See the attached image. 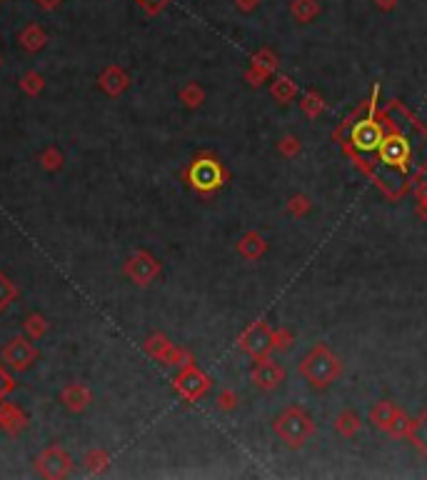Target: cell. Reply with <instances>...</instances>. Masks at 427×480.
<instances>
[{
    "label": "cell",
    "mask_w": 427,
    "mask_h": 480,
    "mask_svg": "<svg viewBox=\"0 0 427 480\" xmlns=\"http://www.w3.org/2000/svg\"><path fill=\"white\" fill-rule=\"evenodd\" d=\"M3 361L12 370L23 373V370H28L37 361V350L33 348V343L28 338H12L10 343L6 345V350H3Z\"/></svg>",
    "instance_id": "obj_1"
},
{
    "label": "cell",
    "mask_w": 427,
    "mask_h": 480,
    "mask_svg": "<svg viewBox=\"0 0 427 480\" xmlns=\"http://www.w3.org/2000/svg\"><path fill=\"white\" fill-rule=\"evenodd\" d=\"M70 468H73V461L60 448H48L37 458V470L48 478H62V475L70 473Z\"/></svg>",
    "instance_id": "obj_2"
},
{
    "label": "cell",
    "mask_w": 427,
    "mask_h": 480,
    "mask_svg": "<svg viewBox=\"0 0 427 480\" xmlns=\"http://www.w3.org/2000/svg\"><path fill=\"white\" fill-rule=\"evenodd\" d=\"M125 273L131 275L133 281L140 283V285H148L153 281V275L158 273V263L153 258H148L145 253H140L137 258H133L128 265H125Z\"/></svg>",
    "instance_id": "obj_3"
},
{
    "label": "cell",
    "mask_w": 427,
    "mask_h": 480,
    "mask_svg": "<svg viewBox=\"0 0 427 480\" xmlns=\"http://www.w3.org/2000/svg\"><path fill=\"white\" fill-rule=\"evenodd\" d=\"M128 75L123 73V70L118 68V65H108L103 73H100V78H98V85L106 90L110 98H118L120 93H123L125 88H128Z\"/></svg>",
    "instance_id": "obj_4"
},
{
    "label": "cell",
    "mask_w": 427,
    "mask_h": 480,
    "mask_svg": "<svg viewBox=\"0 0 427 480\" xmlns=\"http://www.w3.org/2000/svg\"><path fill=\"white\" fill-rule=\"evenodd\" d=\"M25 423H28V418H25V413L20 411L18 406L0 400V428H3V431L18 433L25 428Z\"/></svg>",
    "instance_id": "obj_5"
},
{
    "label": "cell",
    "mask_w": 427,
    "mask_h": 480,
    "mask_svg": "<svg viewBox=\"0 0 427 480\" xmlns=\"http://www.w3.org/2000/svg\"><path fill=\"white\" fill-rule=\"evenodd\" d=\"M62 403L70 408L73 413L83 411V408L90 403V390H87L85 386H81V383H73V386H68L65 390H62Z\"/></svg>",
    "instance_id": "obj_6"
},
{
    "label": "cell",
    "mask_w": 427,
    "mask_h": 480,
    "mask_svg": "<svg viewBox=\"0 0 427 480\" xmlns=\"http://www.w3.org/2000/svg\"><path fill=\"white\" fill-rule=\"evenodd\" d=\"M18 40H20V45H23L25 50L35 53V50H40L45 43H48V35H45V31L37 23H31V25H25L23 31H20Z\"/></svg>",
    "instance_id": "obj_7"
},
{
    "label": "cell",
    "mask_w": 427,
    "mask_h": 480,
    "mask_svg": "<svg viewBox=\"0 0 427 480\" xmlns=\"http://www.w3.org/2000/svg\"><path fill=\"white\" fill-rule=\"evenodd\" d=\"M23 328L28 331V336H31L33 340H37V338H43L45 331H48V325H45V318H43V315H37V313H33V315H28V318H25Z\"/></svg>",
    "instance_id": "obj_8"
},
{
    "label": "cell",
    "mask_w": 427,
    "mask_h": 480,
    "mask_svg": "<svg viewBox=\"0 0 427 480\" xmlns=\"http://www.w3.org/2000/svg\"><path fill=\"white\" fill-rule=\"evenodd\" d=\"M15 298H18V288L12 285L6 275L0 273V313L8 311V306H10Z\"/></svg>",
    "instance_id": "obj_9"
},
{
    "label": "cell",
    "mask_w": 427,
    "mask_h": 480,
    "mask_svg": "<svg viewBox=\"0 0 427 480\" xmlns=\"http://www.w3.org/2000/svg\"><path fill=\"white\" fill-rule=\"evenodd\" d=\"M43 75H37V73H28L23 75V81H20V88H23L28 95H37L40 90H43Z\"/></svg>",
    "instance_id": "obj_10"
},
{
    "label": "cell",
    "mask_w": 427,
    "mask_h": 480,
    "mask_svg": "<svg viewBox=\"0 0 427 480\" xmlns=\"http://www.w3.org/2000/svg\"><path fill=\"white\" fill-rule=\"evenodd\" d=\"M40 160H43L45 170H58V168H60V163H62V156L58 153V148H48Z\"/></svg>",
    "instance_id": "obj_11"
},
{
    "label": "cell",
    "mask_w": 427,
    "mask_h": 480,
    "mask_svg": "<svg viewBox=\"0 0 427 480\" xmlns=\"http://www.w3.org/2000/svg\"><path fill=\"white\" fill-rule=\"evenodd\" d=\"M106 463H108V456L103 453V450H93V453L85 458L87 470H103L106 468Z\"/></svg>",
    "instance_id": "obj_12"
},
{
    "label": "cell",
    "mask_w": 427,
    "mask_h": 480,
    "mask_svg": "<svg viewBox=\"0 0 427 480\" xmlns=\"http://www.w3.org/2000/svg\"><path fill=\"white\" fill-rule=\"evenodd\" d=\"M15 388V383H12V378L6 373V370L0 368V400H3V395H8Z\"/></svg>",
    "instance_id": "obj_13"
},
{
    "label": "cell",
    "mask_w": 427,
    "mask_h": 480,
    "mask_svg": "<svg viewBox=\"0 0 427 480\" xmlns=\"http://www.w3.org/2000/svg\"><path fill=\"white\" fill-rule=\"evenodd\" d=\"M60 3H62V0H35V6L43 8V10H56Z\"/></svg>",
    "instance_id": "obj_14"
},
{
    "label": "cell",
    "mask_w": 427,
    "mask_h": 480,
    "mask_svg": "<svg viewBox=\"0 0 427 480\" xmlns=\"http://www.w3.org/2000/svg\"><path fill=\"white\" fill-rule=\"evenodd\" d=\"M145 3H155V0H145Z\"/></svg>",
    "instance_id": "obj_15"
}]
</instances>
